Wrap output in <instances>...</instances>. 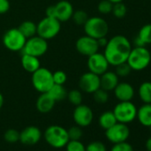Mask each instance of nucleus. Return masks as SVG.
<instances>
[{"label": "nucleus", "instance_id": "19", "mask_svg": "<svg viewBox=\"0 0 151 151\" xmlns=\"http://www.w3.org/2000/svg\"><path fill=\"white\" fill-rule=\"evenodd\" d=\"M55 101L52 99V97L48 93H43L41 95L37 98L36 102L37 109L43 114L49 113L55 105Z\"/></svg>", "mask_w": 151, "mask_h": 151}, {"label": "nucleus", "instance_id": "32", "mask_svg": "<svg viewBox=\"0 0 151 151\" xmlns=\"http://www.w3.org/2000/svg\"><path fill=\"white\" fill-rule=\"evenodd\" d=\"M65 147L66 151H86V146L80 140L69 139Z\"/></svg>", "mask_w": 151, "mask_h": 151}, {"label": "nucleus", "instance_id": "12", "mask_svg": "<svg viewBox=\"0 0 151 151\" xmlns=\"http://www.w3.org/2000/svg\"><path fill=\"white\" fill-rule=\"evenodd\" d=\"M87 67L90 72H93L98 76H101L109 69V63L108 62L103 53L97 52L88 56Z\"/></svg>", "mask_w": 151, "mask_h": 151}, {"label": "nucleus", "instance_id": "5", "mask_svg": "<svg viewBox=\"0 0 151 151\" xmlns=\"http://www.w3.org/2000/svg\"><path fill=\"white\" fill-rule=\"evenodd\" d=\"M84 29L86 36L99 39L108 35L109 24L103 18L94 16L88 18L86 22L84 24Z\"/></svg>", "mask_w": 151, "mask_h": 151}, {"label": "nucleus", "instance_id": "9", "mask_svg": "<svg viewBox=\"0 0 151 151\" xmlns=\"http://www.w3.org/2000/svg\"><path fill=\"white\" fill-rule=\"evenodd\" d=\"M27 38L22 35L18 28H13L7 30L3 37V44L12 52L22 51Z\"/></svg>", "mask_w": 151, "mask_h": 151}, {"label": "nucleus", "instance_id": "4", "mask_svg": "<svg viewBox=\"0 0 151 151\" xmlns=\"http://www.w3.org/2000/svg\"><path fill=\"white\" fill-rule=\"evenodd\" d=\"M33 87L39 93H47L53 86L52 72L45 68H39L32 73L31 78Z\"/></svg>", "mask_w": 151, "mask_h": 151}, {"label": "nucleus", "instance_id": "6", "mask_svg": "<svg viewBox=\"0 0 151 151\" xmlns=\"http://www.w3.org/2000/svg\"><path fill=\"white\" fill-rule=\"evenodd\" d=\"M60 30V22L52 17L45 16L37 24V35L48 40L55 37Z\"/></svg>", "mask_w": 151, "mask_h": 151}, {"label": "nucleus", "instance_id": "38", "mask_svg": "<svg viewBox=\"0 0 151 151\" xmlns=\"http://www.w3.org/2000/svg\"><path fill=\"white\" fill-rule=\"evenodd\" d=\"M110 151H133V148L130 143L123 141L119 143H115Z\"/></svg>", "mask_w": 151, "mask_h": 151}, {"label": "nucleus", "instance_id": "23", "mask_svg": "<svg viewBox=\"0 0 151 151\" xmlns=\"http://www.w3.org/2000/svg\"><path fill=\"white\" fill-rule=\"evenodd\" d=\"M55 101H61L65 98H67L68 92L63 85H57L53 84L52 88L47 92Z\"/></svg>", "mask_w": 151, "mask_h": 151}, {"label": "nucleus", "instance_id": "16", "mask_svg": "<svg viewBox=\"0 0 151 151\" xmlns=\"http://www.w3.org/2000/svg\"><path fill=\"white\" fill-rule=\"evenodd\" d=\"M53 6L54 17L60 22H67L69 19H71L74 13V8L70 2L67 1V0H61V1L58 2Z\"/></svg>", "mask_w": 151, "mask_h": 151}, {"label": "nucleus", "instance_id": "3", "mask_svg": "<svg viewBox=\"0 0 151 151\" xmlns=\"http://www.w3.org/2000/svg\"><path fill=\"white\" fill-rule=\"evenodd\" d=\"M44 137L47 144L54 148L64 147L69 140L68 130L57 124L50 125L47 127L45 131Z\"/></svg>", "mask_w": 151, "mask_h": 151}, {"label": "nucleus", "instance_id": "29", "mask_svg": "<svg viewBox=\"0 0 151 151\" xmlns=\"http://www.w3.org/2000/svg\"><path fill=\"white\" fill-rule=\"evenodd\" d=\"M74 21V22L77 25H83L86 22V21L88 20V14L86 12L83 11V10H78L73 13V15L71 17Z\"/></svg>", "mask_w": 151, "mask_h": 151}, {"label": "nucleus", "instance_id": "30", "mask_svg": "<svg viewBox=\"0 0 151 151\" xmlns=\"http://www.w3.org/2000/svg\"><path fill=\"white\" fill-rule=\"evenodd\" d=\"M93 99L95 101V102L99 103V104H104L106 102H108L109 101V92L99 88L98 90H96L93 93Z\"/></svg>", "mask_w": 151, "mask_h": 151}, {"label": "nucleus", "instance_id": "43", "mask_svg": "<svg viewBox=\"0 0 151 151\" xmlns=\"http://www.w3.org/2000/svg\"><path fill=\"white\" fill-rule=\"evenodd\" d=\"M145 146H146V148L147 151H151V136L147 139Z\"/></svg>", "mask_w": 151, "mask_h": 151}, {"label": "nucleus", "instance_id": "35", "mask_svg": "<svg viewBox=\"0 0 151 151\" xmlns=\"http://www.w3.org/2000/svg\"><path fill=\"white\" fill-rule=\"evenodd\" d=\"M113 4L109 0H101L98 5V11L100 14H108L112 12Z\"/></svg>", "mask_w": 151, "mask_h": 151}, {"label": "nucleus", "instance_id": "33", "mask_svg": "<svg viewBox=\"0 0 151 151\" xmlns=\"http://www.w3.org/2000/svg\"><path fill=\"white\" fill-rule=\"evenodd\" d=\"M68 135L69 139L72 140H79L83 135V132L80 126L76 125V126H72L68 130Z\"/></svg>", "mask_w": 151, "mask_h": 151}, {"label": "nucleus", "instance_id": "36", "mask_svg": "<svg viewBox=\"0 0 151 151\" xmlns=\"http://www.w3.org/2000/svg\"><path fill=\"white\" fill-rule=\"evenodd\" d=\"M53 83L57 85H64L67 81V75L62 70H57L52 73Z\"/></svg>", "mask_w": 151, "mask_h": 151}, {"label": "nucleus", "instance_id": "10", "mask_svg": "<svg viewBox=\"0 0 151 151\" xmlns=\"http://www.w3.org/2000/svg\"><path fill=\"white\" fill-rule=\"evenodd\" d=\"M105 131L106 138L113 144L126 141L130 136V129L127 124L119 122Z\"/></svg>", "mask_w": 151, "mask_h": 151}, {"label": "nucleus", "instance_id": "1", "mask_svg": "<svg viewBox=\"0 0 151 151\" xmlns=\"http://www.w3.org/2000/svg\"><path fill=\"white\" fill-rule=\"evenodd\" d=\"M104 56L109 65L116 66L127 60L132 50V44L129 39L123 35H116L109 39L107 45L104 47Z\"/></svg>", "mask_w": 151, "mask_h": 151}, {"label": "nucleus", "instance_id": "39", "mask_svg": "<svg viewBox=\"0 0 151 151\" xmlns=\"http://www.w3.org/2000/svg\"><path fill=\"white\" fill-rule=\"evenodd\" d=\"M10 9L9 0H0V14H6Z\"/></svg>", "mask_w": 151, "mask_h": 151}, {"label": "nucleus", "instance_id": "28", "mask_svg": "<svg viewBox=\"0 0 151 151\" xmlns=\"http://www.w3.org/2000/svg\"><path fill=\"white\" fill-rule=\"evenodd\" d=\"M67 98H68V101L75 106H78V105L81 104L82 101H83V96H82L81 92L78 90H76V89L68 92Z\"/></svg>", "mask_w": 151, "mask_h": 151}, {"label": "nucleus", "instance_id": "13", "mask_svg": "<svg viewBox=\"0 0 151 151\" xmlns=\"http://www.w3.org/2000/svg\"><path fill=\"white\" fill-rule=\"evenodd\" d=\"M78 86L83 92L86 93H93L96 90L101 88L100 76L90 71L86 72L79 78Z\"/></svg>", "mask_w": 151, "mask_h": 151}, {"label": "nucleus", "instance_id": "11", "mask_svg": "<svg viewBox=\"0 0 151 151\" xmlns=\"http://www.w3.org/2000/svg\"><path fill=\"white\" fill-rule=\"evenodd\" d=\"M73 119L76 124L81 128L87 127L93 120V112L90 107L81 103L76 106L73 112Z\"/></svg>", "mask_w": 151, "mask_h": 151}, {"label": "nucleus", "instance_id": "7", "mask_svg": "<svg viewBox=\"0 0 151 151\" xmlns=\"http://www.w3.org/2000/svg\"><path fill=\"white\" fill-rule=\"evenodd\" d=\"M137 108L130 101H119L114 108L113 113L116 121L123 124H129L134 121L137 116Z\"/></svg>", "mask_w": 151, "mask_h": 151}, {"label": "nucleus", "instance_id": "21", "mask_svg": "<svg viewBox=\"0 0 151 151\" xmlns=\"http://www.w3.org/2000/svg\"><path fill=\"white\" fill-rule=\"evenodd\" d=\"M22 68L29 73L35 72L37 69L40 68V61L38 57L29 55V54H22Z\"/></svg>", "mask_w": 151, "mask_h": 151}, {"label": "nucleus", "instance_id": "24", "mask_svg": "<svg viewBox=\"0 0 151 151\" xmlns=\"http://www.w3.org/2000/svg\"><path fill=\"white\" fill-rule=\"evenodd\" d=\"M138 94L143 103H151V82H143L138 89Z\"/></svg>", "mask_w": 151, "mask_h": 151}, {"label": "nucleus", "instance_id": "34", "mask_svg": "<svg viewBox=\"0 0 151 151\" xmlns=\"http://www.w3.org/2000/svg\"><path fill=\"white\" fill-rule=\"evenodd\" d=\"M4 138H5V139H6V142L15 143V142L19 141V139H20V132L17 130L9 129V130H7L5 132Z\"/></svg>", "mask_w": 151, "mask_h": 151}, {"label": "nucleus", "instance_id": "42", "mask_svg": "<svg viewBox=\"0 0 151 151\" xmlns=\"http://www.w3.org/2000/svg\"><path fill=\"white\" fill-rule=\"evenodd\" d=\"M134 45L135 46H146L145 45V44L139 39V37L137 36L136 37H135V39H134Z\"/></svg>", "mask_w": 151, "mask_h": 151}, {"label": "nucleus", "instance_id": "46", "mask_svg": "<svg viewBox=\"0 0 151 151\" xmlns=\"http://www.w3.org/2000/svg\"><path fill=\"white\" fill-rule=\"evenodd\" d=\"M149 129H150V131H151V125L149 126Z\"/></svg>", "mask_w": 151, "mask_h": 151}, {"label": "nucleus", "instance_id": "17", "mask_svg": "<svg viewBox=\"0 0 151 151\" xmlns=\"http://www.w3.org/2000/svg\"><path fill=\"white\" fill-rule=\"evenodd\" d=\"M113 91L116 98L119 101H130L133 99L135 94L132 86L126 82L118 83Z\"/></svg>", "mask_w": 151, "mask_h": 151}, {"label": "nucleus", "instance_id": "45", "mask_svg": "<svg viewBox=\"0 0 151 151\" xmlns=\"http://www.w3.org/2000/svg\"><path fill=\"white\" fill-rule=\"evenodd\" d=\"M109 1H110L112 4H116V3H120V2H123L124 0H109Z\"/></svg>", "mask_w": 151, "mask_h": 151}, {"label": "nucleus", "instance_id": "44", "mask_svg": "<svg viewBox=\"0 0 151 151\" xmlns=\"http://www.w3.org/2000/svg\"><path fill=\"white\" fill-rule=\"evenodd\" d=\"M3 105H4V97H3L2 93H0V109H2Z\"/></svg>", "mask_w": 151, "mask_h": 151}, {"label": "nucleus", "instance_id": "15", "mask_svg": "<svg viewBox=\"0 0 151 151\" xmlns=\"http://www.w3.org/2000/svg\"><path fill=\"white\" fill-rule=\"evenodd\" d=\"M42 138V132L37 126L30 125L20 132V139L24 145H35L40 141Z\"/></svg>", "mask_w": 151, "mask_h": 151}, {"label": "nucleus", "instance_id": "25", "mask_svg": "<svg viewBox=\"0 0 151 151\" xmlns=\"http://www.w3.org/2000/svg\"><path fill=\"white\" fill-rule=\"evenodd\" d=\"M18 29L26 38H29L37 35V24L31 21L23 22Z\"/></svg>", "mask_w": 151, "mask_h": 151}, {"label": "nucleus", "instance_id": "8", "mask_svg": "<svg viewBox=\"0 0 151 151\" xmlns=\"http://www.w3.org/2000/svg\"><path fill=\"white\" fill-rule=\"evenodd\" d=\"M48 50L47 40L36 35L29 38H27L26 43L22 49V54H29L36 57L44 55Z\"/></svg>", "mask_w": 151, "mask_h": 151}, {"label": "nucleus", "instance_id": "31", "mask_svg": "<svg viewBox=\"0 0 151 151\" xmlns=\"http://www.w3.org/2000/svg\"><path fill=\"white\" fill-rule=\"evenodd\" d=\"M132 68L131 67L128 65V63L125 61V62H123L121 64H118L116 66V74L118 76V78H125L127 76L130 75V73L132 72Z\"/></svg>", "mask_w": 151, "mask_h": 151}, {"label": "nucleus", "instance_id": "20", "mask_svg": "<svg viewBox=\"0 0 151 151\" xmlns=\"http://www.w3.org/2000/svg\"><path fill=\"white\" fill-rule=\"evenodd\" d=\"M136 118L139 122L146 127L151 125V103H144L137 109Z\"/></svg>", "mask_w": 151, "mask_h": 151}, {"label": "nucleus", "instance_id": "41", "mask_svg": "<svg viewBox=\"0 0 151 151\" xmlns=\"http://www.w3.org/2000/svg\"><path fill=\"white\" fill-rule=\"evenodd\" d=\"M108 39L106 37H101L99 39H97V42H98V45L100 47H105L108 44Z\"/></svg>", "mask_w": 151, "mask_h": 151}, {"label": "nucleus", "instance_id": "18", "mask_svg": "<svg viewBox=\"0 0 151 151\" xmlns=\"http://www.w3.org/2000/svg\"><path fill=\"white\" fill-rule=\"evenodd\" d=\"M100 81H101V88L109 92L113 91L115 87L119 83L118 76L116 74V72L109 71L107 70L102 75L100 76Z\"/></svg>", "mask_w": 151, "mask_h": 151}, {"label": "nucleus", "instance_id": "14", "mask_svg": "<svg viewBox=\"0 0 151 151\" xmlns=\"http://www.w3.org/2000/svg\"><path fill=\"white\" fill-rule=\"evenodd\" d=\"M99 45L97 39L93 38L89 36H84L79 37L76 42V49L77 51L85 56H90L99 51Z\"/></svg>", "mask_w": 151, "mask_h": 151}, {"label": "nucleus", "instance_id": "2", "mask_svg": "<svg viewBox=\"0 0 151 151\" xmlns=\"http://www.w3.org/2000/svg\"><path fill=\"white\" fill-rule=\"evenodd\" d=\"M151 61V53L146 46H135L132 48L126 62L132 70L140 71L148 67Z\"/></svg>", "mask_w": 151, "mask_h": 151}, {"label": "nucleus", "instance_id": "27", "mask_svg": "<svg viewBox=\"0 0 151 151\" xmlns=\"http://www.w3.org/2000/svg\"><path fill=\"white\" fill-rule=\"evenodd\" d=\"M113 15L117 18V19H122L124 18L126 14H127V8L126 6L123 3H116V4H113V8H112V12Z\"/></svg>", "mask_w": 151, "mask_h": 151}, {"label": "nucleus", "instance_id": "22", "mask_svg": "<svg viewBox=\"0 0 151 151\" xmlns=\"http://www.w3.org/2000/svg\"><path fill=\"white\" fill-rule=\"evenodd\" d=\"M116 123H117V121L113 111H105L99 117V124L104 130L110 128Z\"/></svg>", "mask_w": 151, "mask_h": 151}, {"label": "nucleus", "instance_id": "26", "mask_svg": "<svg viewBox=\"0 0 151 151\" xmlns=\"http://www.w3.org/2000/svg\"><path fill=\"white\" fill-rule=\"evenodd\" d=\"M137 36L145 44V45H150L151 44V23L142 26L140 29L139 30V33Z\"/></svg>", "mask_w": 151, "mask_h": 151}, {"label": "nucleus", "instance_id": "40", "mask_svg": "<svg viewBox=\"0 0 151 151\" xmlns=\"http://www.w3.org/2000/svg\"><path fill=\"white\" fill-rule=\"evenodd\" d=\"M45 14L47 17H52V18H55L54 17V6H49L46 11H45Z\"/></svg>", "mask_w": 151, "mask_h": 151}, {"label": "nucleus", "instance_id": "37", "mask_svg": "<svg viewBox=\"0 0 151 151\" xmlns=\"http://www.w3.org/2000/svg\"><path fill=\"white\" fill-rule=\"evenodd\" d=\"M86 151H107V148L101 141H92L86 147Z\"/></svg>", "mask_w": 151, "mask_h": 151}]
</instances>
